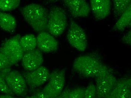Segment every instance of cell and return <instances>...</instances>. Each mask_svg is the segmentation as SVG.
Wrapping results in <instances>:
<instances>
[{"label":"cell","instance_id":"9c48e42d","mask_svg":"<svg viewBox=\"0 0 131 98\" xmlns=\"http://www.w3.org/2000/svg\"><path fill=\"white\" fill-rule=\"evenodd\" d=\"M10 90L17 96H23L27 91V84L22 74L16 70H11L5 77Z\"/></svg>","mask_w":131,"mask_h":98},{"label":"cell","instance_id":"3957f363","mask_svg":"<svg viewBox=\"0 0 131 98\" xmlns=\"http://www.w3.org/2000/svg\"><path fill=\"white\" fill-rule=\"evenodd\" d=\"M95 79V98H103L110 92L117 83L111 70L102 63Z\"/></svg>","mask_w":131,"mask_h":98},{"label":"cell","instance_id":"ba28073f","mask_svg":"<svg viewBox=\"0 0 131 98\" xmlns=\"http://www.w3.org/2000/svg\"><path fill=\"white\" fill-rule=\"evenodd\" d=\"M22 74L27 85L31 88H36L40 86L48 81L50 73L46 68L41 66L34 71L25 72Z\"/></svg>","mask_w":131,"mask_h":98},{"label":"cell","instance_id":"52a82bcc","mask_svg":"<svg viewBox=\"0 0 131 98\" xmlns=\"http://www.w3.org/2000/svg\"><path fill=\"white\" fill-rule=\"evenodd\" d=\"M70 45L80 52L85 51L88 46V39L85 31L77 23L71 19L67 36Z\"/></svg>","mask_w":131,"mask_h":98},{"label":"cell","instance_id":"4fadbf2b","mask_svg":"<svg viewBox=\"0 0 131 98\" xmlns=\"http://www.w3.org/2000/svg\"><path fill=\"white\" fill-rule=\"evenodd\" d=\"M37 41L38 49L41 52H54L59 47V43L55 37L46 31L39 33L37 37Z\"/></svg>","mask_w":131,"mask_h":98},{"label":"cell","instance_id":"8fae6325","mask_svg":"<svg viewBox=\"0 0 131 98\" xmlns=\"http://www.w3.org/2000/svg\"><path fill=\"white\" fill-rule=\"evenodd\" d=\"M23 68L27 71H34L41 66L43 62L42 52L38 49L25 52L21 59Z\"/></svg>","mask_w":131,"mask_h":98},{"label":"cell","instance_id":"484cf974","mask_svg":"<svg viewBox=\"0 0 131 98\" xmlns=\"http://www.w3.org/2000/svg\"><path fill=\"white\" fill-rule=\"evenodd\" d=\"M35 95L37 98H50L42 91L38 92Z\"/></svg>","mask_w":131,"mask_h":98},{"label":"cell","instance_id":"4316f807","mask_svg":"<svg viewBox=\"0 0 131 98\" xmlns=\"http://www.w3.org/2000/svg\"><path fill=\"white\" fill-rule=\"evenodd\" d=\"M0 98H20L15 97L13 95H0Z\"/></svg>","mask_w":131,"mask_h":98},{"label":"cell","instance_id":"277c9868","mask_svg":"<svg viewBox=\"0 0 131 98\" xmlns=\"http://www.w3.org/2000/svg\"><path fill=\"white\" fill-rule=\"evenodd\" d=\"M68 25L65 11L61 7L53 6L49 13L47 30L54 37L60 36L65 31Z\"/></svg>","mask_w":131,"mask_h":98},{"label":"cell","instance_id":"83f0119b","mask_svg":"<svg viewBox=\"0 0 131 98\" xmlns=\"http://www.w3.org/2000/svg\"><path fill=\"white\" fill-rule=\"evenodd\" d=\"M25 98H37L35 95H32V96H28V97H26Z\"/></svg>","mask_w":131,"mask_h":98},{"label":"cell","instance_id":"5b68a950","mask_svg":"<svg viewBox=\"0 0 131 98\" xmlns=\"http://www.w3.org/2000/svg\"><path fill=\"white\" fill-rule=\"evenodd\" d=\"M20 37L19 35L13 37L4 42L0 48V52L6 57L11 67L20 61L24 54L20 44Z\"/></svg>","mask_w":131,"mask_h":98},{"label":"cell","instance_id":"603a6c76","mask_svg":"<svg viewBox=\"0 0 131 98\" xmlns=\"http://www.w3.org/2000/svg\"><path fill=\"white\" fill-rule=\"evenodd\" d=\"M11 67L6 57L0 52V71L6 68Z\"/></svg>","mask_w":131,"mask_h":98},{"label":"cell","instance_id":"e0dca14e","mask_svg":"<svg viewBox=\"0 0 131 98\" xmlns=\"http://www.w3.org/2000/svg\"><path fill=\"white\" fill-rule=\"evenodd\" d=\"M19 42L24 53L34 50L37 47V37L32 34L25 35L21 37Z\"/></svg>","mask_w":131,"mask_h":98},{"label":"cell","instance_id":"ac0fdd59","mask_svg":"<svg viewBox=\"0 0 131 98\" xmlns=\"http://www.w3.org/2000/svg\"><path fill=\"white\" fill-rule=\"evenodd\" d=\"M113 15L115 18L119 17L131 6L130 0H113Z\"/></svg>","mask_w":131,"mask_h":98},{"label":"cell","instance_id":"6da1fadb","mask_svg":"<svg viewBox=\"0 0 131 98\" xmlns=\"http://www.w3.org/2000/svg\"><path fill=\"white\" fill-rule=\"evenodd\" d=\"M21 13L34 31L40 32L47 30L49 13L44 6L31 4L22 7Z\"/></svg>","mask_w":131,"mask_h":98},{"label":"cell","instance_id":"cb8c5ba5","mask_svg":"<svg viewBox=\"0 0 131 98\" xmlns=\"http://www.w3.org/2000/svg\"><path fill=\"white\" fill-rule=\"evenodd\" d=\"M122 42L128 45H130L131 44V31L129 30L126 33L123 37L122 40Z\"/></svg>","mask_w":131,"mask_h":98},{"label":"cell","instance_id":"7402d4cb","mask_svg":"<svg viewBox=\"0 0 131 98\" xmlns=\"http://www.w3.org/2000/svg\"><path fill=\"white\" fill-rule=\"evenodd\" d=\"M84 88L78 87L70 90L69 93V98H84Z\"/></svg>","mask_w":131,"mask_h":98},{"label":"cell","instance_id":"ffe728a7","mask_svg":"<svg viewBox=\"0 0 131 98\" xmlns=\"http://www.w3.org/2000/svg\"><path fill=\"white\" fill-rule=\"evenodd\" d=\"M20 0H0V12H10L19 7Z\"/></svg>","mask_w":131,"mask_h":98},{"label":"cell","instance_id":"30bf717a","mask_svg":"<svg viewBox=\"0 0 131 98\" xmlns=\"http://www.w3.org/2000/svg\"><path fill=\"white\" fill-rule=\"evenodd\" d=\"M62 2L74 18L86 17L91 12L90 5L86 1L64 0Z\"/></svg>","mask_w":131,"mask_h":98},{"label":"cell","instance_id":"2e32d148","mask_svg":"<svg viewBox=\"0 0 131 98\" xmlns=\"http://www.w3.org/2000/svg\"><path fill=\"white\" fill-rule=\"evenodd\" d=\"M131 25V6H130L119 17L113 27L116 31H124Z\"/></svg>","mask_w":131,"mask_h":98},{"label":"cell","instance_id":"9a60e30c","mask_svg":"<svg viewBox=\"0 0 131 98\" xmlns=\"http://www.w3.org/2000/svg\"><path fill=\"white\" fill-rule=\"evenodd\" d=\"M17 26V21L11 14L0 12V28L7 32H13Z\"/></svg>","mask_w":131,"mask_h":98},{"label":"cell","instance_id":"d4e9b609","mask_svg":"<svg viewBox=\"0 0 131 98\" xmlns=\"http://www.w3.org/2000/svg\"><path fill=\"white\" fill-rule=\"evenodd\" d=\"M70 90L68 88H66L56 98H69V93Z\"/></svg>","mask_w":131,"mask_h":98},{"label":"cell","instance_id":"5bb4252c","mask_svg":"<svg viewBox=\"0 0 131 98\" xmlns=\"http://www.w3.org/2000/svg\"><path fill=\"white\" fill-rule=\"evenodd\" d=\"M91 9L97 20L107 17L111 12V2L110 0H91Z\"/></svg>","mask_w":131,"mask_h":98},{"label":"cell","instance_id":"7c38bea8","mask_svg":"<svg viewBox=\"0 0 131 98\" xmlns=\"http://www.w3.org/2000/svg\"><path fill=\"white\" fill-rule=\"evenodd\" d=\"M103 98H131V79L125 77L118 80L111 91Z\"/></svg>","mask_w":131,"mask_h":98},{"label":"cell","instance_id":"d6986e66","mask_svg":"<svg viewBox=\"0 0 131 98\" xmlns=\"http://www.w3.org/2000/svg\"><path fill=\"white\" fill-rule=\"evenodd\" d=\"M11 70L10 67H9L0 71V92L6 95H13L14 94L8 86L5 79L6 75Z\"/></svg>","mask_w":131,"mask_h":98},{"label":"cell","instance_id":"8992f818","mask_svg":"<svg viewBox=\"0 0 131 98\" xmlns=\"http://www.w3.org/2000/svg\"><path fill=\"white\" fill-rule=\"evenodd\" d=\"M66 69L57 70L50 73L48 84L42 91L50 98H56L63 90Z\"/></svg>","mask_w":131,"mask_h":98},{"label":"cell","instance_id":"7a4b0ae2","mask_svg":"<svg viewBox=\"0 0 131 98\" xmlns=\"http://www.w3.org/2000/svg\"><path fill=\"white\" fill-rule=\"evenodd\" d=\"M102 63L100 58L95 55H84L74 60L73 68L77 73L84 78H95Z\"/></svg>","mask_w":131,"mask_h":98},{"label":"cell","instance_id":"44dd1931","mask_svg":"<svg viewBox=\"0 0 131 98\" xmlns=\"http://www.w3.org/2000/svg\"><path fill=\"white\" fill-rule=\"evenodd\" d=\"M96 93L95 85L91 83L84 89V98H95Z\"/></svg>","mask_w":131,"mask_h":98}]
</instances>
